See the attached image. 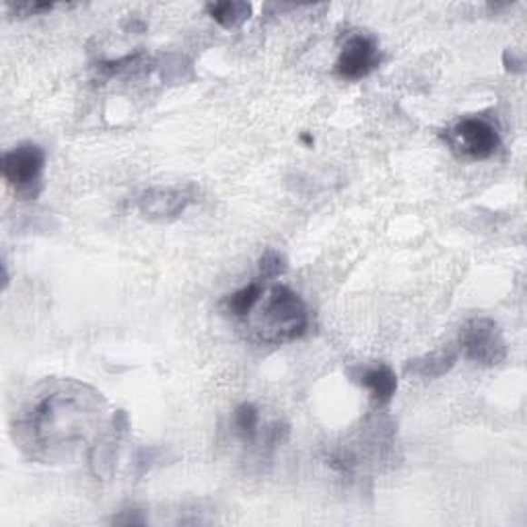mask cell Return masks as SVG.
I'll return each mask as SVG.
<instances>
[{"label":"cell","mask_w":527,"mask_h":527,"mask_svg":"<svg viewBox=\"0 0 527 527\" xmlns=\"http://www.w3.org/2000/svg\"><path fill=\"white\" fill-rule=\"evenodd\" d=\"M382 65V52L373 37L354 34L346 40L336 60V73L344 81H361Z\"/></svg>","instance_id":"cell-7"},{"label":"cell","mask_w":527,"mask_h":527,"mask_svg":"<svg viewBox=\"0 0 527 527\" xmlns=\"http://www.w3.org/2000/svg\"><path fill=\"white\" fill-rule=\"evenodd\" d=\"M6 9L13 11L17 17H37V15L52 13L56 5L52 3H6Z\"/></svg>","instance_id":"cell-17"},{"label":"cell","mask_w":527,"mask_h":527,"mask_svg":"<svg viewBox=\"0 0 527 527\" xmlns=\"http://www.w3.org/2000/svg\"><path fill=\"white\" fill-rule=\"evenodd\" d=\"M457 356H460V353H457V348L449 344V346L439 348V351H435V353L418 356V359L408 361L406 367H404V373L421 377V379L443 377L455 367Z\"/></svg>","instance_id":"cell-10"},{"label":"cell","mask_w":527,"mask_h":527,"mask_svg":"<svg viewBox=\"0 0 527 527\" xmlns=\"http://www.w3.org/2000/svg\"><path fill=\"white\" fill-rule=\"evenodd\" d=\"M252 5L244 0H223V3L206 5V13L224 29H239L252 17Z\"/></svg>","instance_id":"cell-12"},{"label":"cell","mask_w":527,"mask_h":527,"mask_svg":"<svg viewBox=\"0 0 527 527\" xmlns=\"http://www.w3.org/2000/svg\"><path fill=\"white\" fill-rule=\"evenodd\" d=\"M301 141H303L307 146H313V136H309V134H303L301 136Z\"/></svg>","instance_id":"cell-21"},{"label":"cell","mask_w":527,"mask_h":527,"mask_svg":"<svg viewBox=\"0 0 527 527\" xmlns=\"http://www.w3.org/2000/svg\"><path fill=\"white\" fill-rule=\"evenodd\" d=\"M234 431L245 445H252L260 437V410L252 402L239 404L234 413Z\"/></svg>","instance_id":"cell-13"},{"label":"cell","mask_w":527,"mask_h":527,"mask_svg":"<svg viewBox=\"0 0 527 527\" xmlns=\"http://www.w3.org/2000/svg\"><path fill=\"white\" fill-rule=\"evenodd\" d=\"M146 62H151V60L146 58V54L141 50L134 52V54H128V56H122L118 60H104L95 66L97 79L107 81V79H114V76H118V75H128V73L141 71V68L146 66Z\"/></svg>","instance_id":"cell-14"},{"label":"cell","mask_w":527,"mask_h":527,"mask_svg":"<svg viewBox=\"0 0 527 527\" xmlns=\"http://www.w3.org/2000/svg\"><path fill=\"white\" fill-rule=\"evenodd\" d=\"M502 65H505V68L509 73H523L525 71V60L522 54H517L515 50H505V54H502Z\"/></svg>","instance_id":"cell-20"},{"label":"cell","mask_w":527,"mask_h":527,"mask_svg":"<svg viewBox=\"0 0 527 527\" xmlns=\"http://www.w3.org/2000/svg\"><path fill=\"white\" fill-rule=\"evenodd\" d=\"M286 273V258L276 250H266L260 258V276L264 283L283 276Z\"/></svg>","instance_id":"cell-16"},{"label":"cell","mask_w":527,"mask_h":527,"mask_svg":"<svg viewBox=\"0 0 527 527\" xmlns=\"http://www.w3.org/2000/svg\"><path fill=\"white\" fill-rule=\"evenodd\" d=\"M161 68V79L167 83H182L192 76V65L184 56H167L165 62L159 66Z\"/></svg>","instance_id":"cell-15"},{"label":"cell","mask_w":527,"mask_h":527,"mask_svg":"<svg viewBox=\"0 0 527 527\" xmlns=\"http://www.w3.org/2000/svg\"><path fill=\"white\" fill-rule=\"evenodd\" d=\"M262 297H264V281L262 278H255V281L247 283L234 294H229V297L223 301V309L224 313L244 320V317H250L254 309L258 307Z\"/></svg>","instance_id":"cell-11"},{"label":"cell","mask_w":527,"mask_h":527,"mask_svg":"<svg viewBox=\"0 0 527 527\" xmlns=\"http://www.w3.org/2000/svg\"><path fill=\"white\" fill-rule=\"evenodd\" d=\"M112 523L115 525H144L146 519L141 509H124L118 515H114Z\"/></svg>","instance_id":"cell-19"},{"label":"cell","mask_w":527,"mask_h":527,"mask_svg":"<svg viewBox=\"0 0 527 527\" xmlns=\"http://www.w3.org/2000/svg\"><path fill=\"white\" fill-rule=\"evenodd\" d=\"M5 182L21 200H35L44 190L45 151L35 143H21L0 159Z\"/></svg>","instance_id":"cell-3"},{"label":"cell","mask_w":527,"mask_h":527,"mask_svg":"<svg viewBox=\"0 0 527 527\" xmlns=\"http://www.w3.org/2000/svg\"><path fill=\"white\" fill-rule=\"evenodd\" d=\"M128 416L126 413H122L118 410L112 416V421L105 424V429L102 431V435L97 437L95 443L89 449V463H91V470L93 474L97 478H110L112 476V470H114V463H115V457H118V449L124 435H126L128 431Z\"/></svg>","instance_id":"cell-8"},{"label":"cell","mask_w":527,"mask_h":527,"mask_svg":"<svg viewBox=\"0 0 527 527\" xmlns=\"http://www.w3.org/2000/svg\"><path fill=\"white\" fill-rule=\"evenodd\" d=\"M154 460H157V449H153V447L141 449V452H138V455H136V462H134L136 476H144L146 472L153 468Z\"/></svg>","instance_id":"cell-18"},{"label":"cell","mask_w":527,"mask_h":527,"mask_svg":"<svg viewBox=\"0 0 527 527\" xmlns=\"http://www.w3.org/2000/svg\"><path fill=\"white\" fill-rule=\"evenodd\" d=\"M307 328L309 313L303 299L284 284L270 286L258 317L252 322L254 340L281 346L303 336Z\"/></svg>","instance_id":"cell-2"},{"label":"cell","mask_w":527,"mask_h":527,"mask_svg":"<svg viewBox=\"0 0 527 527\" xmlns=\"http://www.w3.org/2000/svg\"><path fill=\"white\" fill-rule=\"evenodd\" d=\"M460 351L482 367H499L507 361L509 346L501 325L491 317H474L460 332Z\"/></svg>","instance_id":"cell-5"},{"label":"cell","mask_w":527,"mask_h":527,"mask_svg":"<svg viewBox=\"0 0 527 527\" xmlns=\"http://www.w3.org/2000/svg\"><path fill=\"white\" fill-rule=\"evenodd\" d=\"M443 141L457 157L472 161L491 159L501 146V132L491 120L468 115L443 130Z\"/></svg>","instance_id":"cell-4"},{"label":"cell","mask_w":527,"mask_h":527,"mask_svg":"<svg viewBox=\"0 0 527 527\" xmlns=\"http://www.w3.org/2000/svg\"><path fill=\"white\" fill-rule=\"evenodd\" d=\"M348 377L353 379L354 383H359L361 387L371 393L375 406L383 408L393 400L395 392H398V377H395V371L385 365V363H373V365H354L346 369Z\"/></svg>","instance_id":"cell-9"},{"label":"cell","mask_w":527,"mask_h":527,"mask_svg":"<svg viewBox=\"0 0 527 527\" xmlns=\"http://www.w3.org/2000/svg\"><path fill=\"white\" fill-rule=\"evenodd\" d=\"M105 398L75 379H50L29 395L15 416L21 452L40 463H71L105 429Z\"/></svg>","instance_id":"cell-1"},{"label":"cell","mask_w":527,"mask_h":527,"mask_svg":"<svg viewBox=\"0 0 527 527\" xmlns=\"http://www.w3.org/2000/svg\"><path fill=\"white\" fill-rule=\"evenodd\" d=\"M198 192L194 185H167L149 188L136 200V208L143 219L151 223H172L196 203Z\"/></svg>","instance_id":"cell-6"}]
</instances>
